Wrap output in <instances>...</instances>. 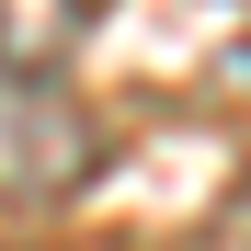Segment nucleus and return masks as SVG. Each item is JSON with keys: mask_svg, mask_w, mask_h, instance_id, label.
<instances>
[{"mask_svg": "<svg viewBox=\"0 0 251 251\" xmlns=\"http://www.w3.org/2000/svg\"><path fill=\"white\" fill-rule=\"evenodd\" d=\"M103 0H0V80H46L80 34H92Z\"/></svg>", "mask_w": 251, "mask_h": 251, "instance_id": "2", "label": "nucleus"}, {"mask_svg": "<svg viewBox=\"0 0 251 251\" xmlns=\"http://www.w3.org/2000/svg\"><path fill=\"white\" fill-rule=\"evenodd\" d=\"M114 160V126L69 92V80H0V217H34V205L92 194Z\"/></svg>", "mask_w": 251, "mask_h": 251, "instance_id": "1", "label": "nucleus"}]
</instances>
